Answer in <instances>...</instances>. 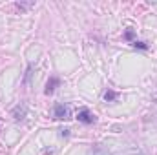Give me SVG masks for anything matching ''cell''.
I'll list each match as a JSON object with an SVG mask.
<instances>
[{"instance_id":"6da1fadb","label":"cell","mask_w":157,"mask_h":155,"mask_svg":"<svg viewBox=\"0 0 157 155\" xmlns=\"http://www.w3.org/2000/svg\"><path fill=\"white\" fill-rule=\"evenodd\" d=\"M53 115H55V119H59V120H68V119L71 117V110H70V106H66V104H55Z\"/></svg>"},{"instance_id":"7a4b0ae2","label":"cell","mask_w":157,"mask_h":155,"mask_svg":"<svg viewBox=\"0 0 157 155\" xmlns=\"http://www.w3.org/2000/svg\"><path fill=\"white\" fill-rule=\"evenodd\" d=\"M77 119H78V122H82V124H93L95 122V115L90 113V110H86V108L78 112Z\"/></svg>"},{"instance_id":"3957f363","label":"cell","mask_w":157,"mask_h":155,"mask_svg":"<svg viewBox=\"0 0 157 155\" xmlns=\"http://www.w3.org/2000/svg\"><path fill=\"white\" fill-rule=\"evenodd\" d=\"M55 86H59V78L53 77L49 82H48V86H46V93H48V95H49V93H53V91H55Z\"/></svg>"},{"instance_id":"277c9868","label":"cell","mask_w":157,"mask_h":155,"mask_svg":"<svg viewBox=\"0 0 157 155\" xmlns=\"http://www.w3.org/2000/svg\"><path fill=\"white\" fill-rule=\"evenodd\" d=\"M117 99V93L115 91H112V89H108L106 93H104V100H108V102H112V100H115Z\"/></svg>"},{"instance_id":"5b68a950","label":"cell","mask_w":157,"mask_h":155,"mask_svg":"<svg viewBox=\"0 0 157 155\" xmlns=\"http://www.w3.org/2000/svg\"><path fill=\"white\" fill-rule=\"evenodd\" d=\"M133 46L139 47V49H148V46H146L144 42H139V40H133Z\"/></svg>"},{"instance_id":"8992f818","label":"cell","mask_w":157,"mask_h":155,"mask_svg":"<svg viewBox=\"0 0 157 155\" xmlns=\"http://www.w3.org/2000/svg\"><path fill=\"white\" fill-rule=\"evenodd\" d=\"M124 39H133V33H132V31H126V33H124Z\"/></svg>"},{"instance_id":"52a82bcc","label":"cell","mask_w":157,"mask_h":155,"mask_svg":"<svg viewBox=\"0 0 157 155\" xmlns=\"http://www.w3.org/2000/svg\"><path fill=\"white\" fill-rule=\"evenodd\" d=\"M128 155H141V153H135V152H133V153H128Z\"/></svg>"}]
</instances>
